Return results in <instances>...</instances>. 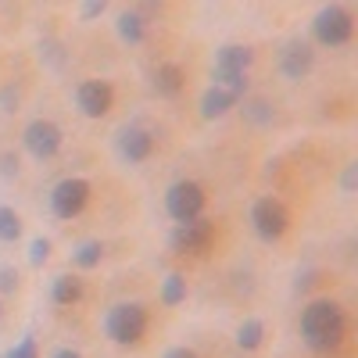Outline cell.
Masks as SVG:
<instances>
[{"label":"cell","mask_w":358,"mask_h":358,"mask_svg":"<svg viewBox=\"0 0 358 358\" xmlns=\"http://www.w3.org/2000/svg\"><path fill=\"white\" fill-rule=\"evenodd\" d=\"M344 330H348V319H344V308L337 301H312L301 312V337L315 355L337 351L344 341Z\"/></svg>","instance_id":"obj_1"},{"label":"cell","mask_w":358,"mask_h":358,"mask_svg":"<svg viewBox=\"0 0 358 358\" xmlns=\"http://www.w3.org/2000/svg\"><path fill=\"white\" fill-rule=\"evenodd\" d=\"M104 334H108L115 344H136V341L147 334V312H143V305L122 301V305L108 308V315H104Z\"/></svg>","instance_id":"obj_2"},{"label":"cell","mask_w":358,"mask_h":358,"mask_svg":"<svg viewBox=\"0 0 358 358\" xmlns=\"http://www.w3.org/2000/svg\"><path fill=\"white\" fill-rule=\"evenodd\" d=\"M204 190H201V183H190V179H179V183H172L169 187V194H165V212L176 219V226L179 222H194V219H201V212H204Z\"/></svg>","instance_id":"obj_3"},{"label":"cell","mask_w":358,"mask_h":358,"mask_svg":"<svg viewBox=\"0 0 358 358\" xmlns=\"http://www.w3.org/2000/svg\"><path fill=\"white\" fill-rule=\"evenodd\" d=\"M312 33L322 47H344L351 36H355V18L348 8H322L312 22Z\"/></svg>","instance_id":"obj_4"},{"label":"cell","mask_w":358,"mask_h":358,"mask_svg":"<svg viewBox=\"0 0 358 358\" xmlns=\"http://www.w3.org/2000/svg\"><path fill=\"white\" fill-rule=\"evenodd\" d=\"M86 201H90V183L79 179V176H69L50 190V212L57 219H76L86 208Z\"/></svg>","instance_id":"obj_5"},{"label":"cell","mask_w":358,"mask_h":358,"mask_svg":"<svg viewBox=\"0 0 358 358\" xmlns=\"http://www.w3.org/2000/svg\"><path fill=\"white\" fill-rule=\"evenodd\" d=\"M251 226H255V233L262 236V241H280V236L287 233V226H290V215L276 197H262L251 208Z\"/></svg>","instance_id":"obj_6"},{"label":"cell","mask_w":358,"mask_h":358,"mask_svg":"<svg viewBox=\"0 0 358 358\" xmlns=\"http://www.w3.org/2000/svg\"><path fill=\"white\" fill-rule=\"evenodd\" d=\"M22 143H25V151L33 155V158L47 162V158H54L57 151H62V129H57L50 118H36V122L25 126Z\"/></svg>","instance_id":"obj_7"},{"label":"cell","mask_w":358,"mask_h":358,"mask_svg":"<svg viewBox=\"0 0 358 358\" xmlns=\"http://www.w3.org/2000/svg\"><path fill=\"white\" fill-rule=\"evenodd\" d=\"M215 241V226L208 219H194V222H179L172 229V251L176 255H201L208 251V244Z\"/></svg>","instance_id":"obj_8"},{"label":"cell","mask_w":358,"mask_h":358,"mask_svg":"<svg viewBox=\"0 0 358 358\" xmlns=\"http://www.w3.org/2000/svg\"><path fill=\"white\" fill-rule=\"evenodd\" d=\"M111 101H115V94L104 79H86L76 86V104L86 118H104L111 111Z\"/></svg>","instance_id":"obj_9"},{"label":"cell","mask_w":358,"mask_h":358,"mask_svg":"<svg viewBox=\"0 0 358 358\" xmlns=\"http://www.w3.org/2000/svg\"><path fill=\"white\" fill-rule=\"evenodd\" d=\"M315 65V54L305 40H290L283 50H280V72L290 79V83H301Z\"/></svg>","instance_id":"obj_10"},{"label":"cell","mask_w":358,"mask_h":358,"mask_svg":"<svg viewBox=\"0 0 358 358\" xmlns=\"http://www.w3.org/2000/svg\"><path fill=\"white\" fill-rule=\"evenodd\" d=\"M151 151H155V136L143 126H126L122 133H118V155H122L126 162H147Z\"/></svg>","instance_id":"obj_11"},{"label":"cell","mask_w":358,"mask_h":358,"mask_svg":"<svg viewBox=\"0 0 358 358\" xmlns=\"http://www.w3.org/2000/svg\"><path fill=\"white\" fill-rule=\"evenodd\" d=\"M251 62H255V50H251V47H241V43H226V47H219V57H215V72H241V76H248Z\"/></svg>","instance_id":"obj_12"},{"label":"cell","mask_w":358,"mask_h":358,"mask_svg":"<svg viewBox=\"0 0 358 358\" xmlns=\"http://www.w3.org/2000/svg\"><path fill=\"white\" fill-rule=\"evenodd\" d=\"M233 104H236V97H229L226 90L208 86L204 94H201V118H222Z\"/></svg>","instance_id":"obj_13"},{"label":"cell","mask_w":358,"mask_h":358,"mask_svg":"<svg viewBox=\"0 0 358 358\" xmlns=\"http://www.w3.org/2000/svg\"><path fill=\"white\" fill-rule=\"evenodd\" d=\"M155 90H158L162 97H176L179 90H183V69L172 65V62L158 65V69H155Z\"/></svg>","instance_id":"obj_14"},{"label":"cell","mask_w":358,"mask_h":358,"mask_svg":"<svg viewBox=\"0 0 358 358\" xmlns=\"http://www.w3.org/2000/svg\"><path fill=\"white\" fill-rule=\"evenodd\" d=\"M50 297H54V305H62V308H72L79 297H83V283L76 280V276H57L54 280V290H50Z\"/></svg>","instance_id":"obj_15"},{"label":"cell","mask_w":358,"mask_h":358,"mask_svg":"<svg viewBox=\"0 0 358 358\" xmlns=\"http://www.w3.org/2000/svg\"><path fill=\"white\" fill-rule=\"evenodd\" d=\"M262 341H265V322L262 319L241 322V330H236V348H241V351H255V348H262Z\"/></svg>","instance_id":"obj_16"},{"label":"cell","mask_w":358,"mask_h":358,"mask_svg":"<svg viewBox=\"0 0 358 358\" xmlns=\"http://www.w3.org/2000/svg\"><path fill=\"white\" fill-rule=\"evenodd\" d=\"M143 33H147V22H143L140 11H126L122 18H118V36H122L126 43H140Z\"/></svg>","instance_id":"obj_17"},{"label":"cell","mask_w":358,"mask_h":358,"mask_svg":"<svg viewBox=\"0 0 358 358\" xmlns=\"http://www.w3.org/2000/svg\"><path fill=\"white\" fill-rule=\"evenodd\" d=\"M162 301L172 308V305H179V301H187V280L179 276V273H169L165 276V283H162Z\"/></svg>","instance_id":"obj_18"},{"label":"cell","mask_w":358,"mask_h":358,"mask_svg":"<svg viewBox=\"0 0 358 358\" xmlns=\"http://www.w3.org/2000/svg\"><path fill=\"white\" fill-rule=\"evenodd\" d=\"M101 258H104V248H101L97 241H86V244H79V248L72 251V262H76L79 268H97Z\"/></svg>","instance_id":"obj_19"},{"label":"cell","mask_w":358,"mask_h":358,"mask_svg":"<svg viewBox=\"0 0 358 358\" xmlns=\"http://www.w3.org/2000/svg\"><path fill=\"white\" fill-rule=\"evenodd\" d=\"M22 236V219H18V212L15 208H0V241H18Z\"/></svg>","instance_id":"obj_20"},{"label":"cell","mask_w":358,"mask_h":358,"mask_svg":"<svg viewBox=\"0 0 358 358\" xmlns=\"http://www.w3.org/2000/svg\"><path fill=\"white\" fill-rule=\"evenodd\" d=\"M244 115L251 118L255 126H268V122H273V108H268V101H248Z\"/></svg>","instance_id":"obj_21"},{"label":"cell","mask_w":358,"mask_h":358,"mask_svg":"<svg viewBox=\"0 0 358 358\" xmlns=\"http://www.w3.org/2000/svg\"><path fill=\"white\" fill-rule=\"evenodd\" d=\"M47 255H50V241L36 236V241L29 244V262H33V265H43V262H47Z\"/></svg>","instance_id":"obj_22"},{"label":"cell","mask_w":358,"mask_h":358,"mask_svg":"<svg viewBox=\"0 0 358 358\" xmlns=\"http://www.w3.org/2000/svg\"><path fill=\"white\" fill-rule=\"evenodd\" d=\"M8 358H36V341H33V337H22V341L11 348Z\"/></svg>","instance_id":"obj_23"},{"label":"cell","mask_w":358,"mask_h":358,"mask_svg":"<svg viewBox=\"0 0 358 358\" xmlns=\"http://www.w3.org/2000/svg\"><path fill=\"white\" fill-rule=\"evenodd\" d=\"M104 0H90V4H83V22H90V18H97V15H104Z\"/></svg>","instance_id":"obj_24"},{"label":"cell","mask_w":358,"mask_h":358,"mask_svg":"<svg viewBox=\"0 0 358 358\" xmlns=\"http://www.w3.org/2000/svg\"><path fill=\"white\" fill-rule=\"evenodd\" d=\"M355 183H358V165H348V169H344V179H341V187L351 194V190H355Z\"/></svg>","instance_id":"obj_25"},{"label":"cell","mask_w":358,"mask_h":358,"mask_svg":"<svg viewBox=\"0 0 358 358\" xmlns=\"http://www.w3.org/2000/svg\"><path fill=\"white\" fill-rule=\"evenodd\" d=\"M15 283H18V276L11 268H0V290H15Z\"/></svg>","instance_id":"obj_26"},{"label":"cell","mask_w":358,"mask_h":358,"mask_svg":"<svg viewBox=\"0 0 358 358\" xmlns=\"http://www.w3.org/2000/svg\"><path fill=\"white\" fill-rule=\"evenodd\" d=\"M165 358H197L190 348H172V351H165Z\"/></svg>","instance_id":"obj_27"},{"label":"cell","mask_w":358,"mask_h":358,"mask_svg":"<svg viewBox=\"0 0 358 358\" xmlns=\"http://www.w3.org/2000/svg\"><path fill=\"white\" fill-rule=\"evenodd\" d=\"M54 358H83V355L72 351V348H62V351H54Z\"/></svg>","instance_id":"obj_28"}]
</instances>
